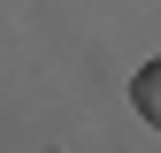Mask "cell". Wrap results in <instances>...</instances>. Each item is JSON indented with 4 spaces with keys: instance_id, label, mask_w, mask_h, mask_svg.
<instances>
[{
    "instance_id": "6da1fadb",
    "label": "cell",
    "mask_w": 161,
    "mask_h": 153,
    "mask_svg": "<svg viewBox=\"0 0 161 153\" xmlns=\"http://www.w3.org/2000/svg\"><path fill=\"white\" fill-rule=\"evenodd\" d=\"M130 107L161 130V54H153V61H138V76H130Z\"/></svg>"
}]
</instances>
